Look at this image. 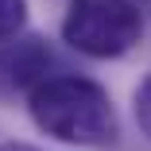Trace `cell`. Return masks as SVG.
Masks as SVG:
<instances>
[{
  "mask_svg": "<svg viewBox=\"0 0 151 151\" xmlns=\"http://www.w3.org/2000/svg\"><path fill=\"white\" fill-rule=\"evenodd\" d=\"M31 120L54 139L105 147L116 139V109L109 93L78 74H58L31 89Z\"/></svg>",
  "mask_w": 151,
  "mask_h": 151,
  "instance_id": "1",
  "label": "cell"
},
{
  "mask_svg": "<svg viewBox=\"0 0 151 151\" xmlns=\"http://www.w3.org/2000/svg\"><path fill=\"white\" fill-rule=\"evenodd\" d=\"M143 16L128 0H70L62 39L89 58H120L139 43Z\"/></svg>",
  "mask_w": 151,
  "mask_h": 151,
  "instance_id": "2",
  "label": "cell"
},
{
  "mask_svg": "<svg viewBox=\"0 0 151 151\" xmlns=\"http://www.w3.org/2000/svg\"><path fill=\"white\" fill-rule=\"evenodd\" d=\"M0 70H4V81L16 89H35L50 78L54 70V54L43 39H23L12 50L0 54Z\"/></svg>",
  "mask_w": 151,
  "mask_h": 151,
  "instance_id": "3",
  "label": "cell"
},
{
  "mask_svg": "<svg viewBox=\"0 0 151 151\" xmlns=\"http://www.w3.org/2000/svg\"><path fill=\"white\" fill-rule=\"evenodd\" d=\"M27 23V0H0V43L16 39Z\"/></svg>",
  "mask_w": 151,
  "mask_h": 151,
  "instance_id": "4",
  "label": "cell"
},
{
  "mask_svg": "<svg viewBox=\"0 0 151 151\" xmlns=\"http://www.w3.org/2000/svg\"><path fill=\"white\" fill-rule=\"evenodd\" d=\"M136 120H139L143 136H151V78H143L136 89Z\"/></svg>",
  "mask_w": 151,
  "mask_h": 151,
  "instance_id": "5",
  "label": "cell"
},
{
  "mask_svg": "<svg viewBox=\"0 0 151 151\" xmlns=\"http://www.w3.org/2000/svg\"><path fill=\"white\" fill-rule=\"evenodd\" d=\"M0 151H43V147H31V143H0Z\"/></svg>",
  "mask_w": 151,
  "mask_h": 151,
  "instance_id": "6",
  "label": "cell"
}]
</instances>
